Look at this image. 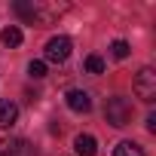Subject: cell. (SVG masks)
Segmentation results:
<instances>
[{
    "label": "cell",
    "instance_id": "cell-1",
    "mask_svg": "<svg viewBox=\"0 0 156 156\" xmlns=\"http://www.w3.org/2000/svg\"><path fill=\"white\" fill-rule=\"evenodd\" d=\"M132 101L129 98H122V95H113V98H107V107H104V119L113 126V129H122V126H129L132 122Z\"/></svg>",
    "mask_w": 156,
    "mask_h": 156
},
{
    "label": "cell",
    "instance_id": "cell-2",
    "mask_svg": "<svg viewBox=\"0 0 156 156\" xmlns=\"http://www.w3.org/2000/svg\"><path fill=\"white\" fill-rule=\"evenodd\" d=\"M135 95L147 104L156 101V70L153 67H141L138 76H135Z\"/></svg>",
    "mask_w": 156,
    "mask_h": 156
},
{
    "label": "cell",
    "instance_id": "cell-3",
    "mask_svg": "<svg viewBox=\"0 0 156 156\" xmlns=\"http://www.w3.org/2000/svg\"><path fill=\"white\" fill-rule=\"evenodd\" d=\"M43 55H46V61H52V64L67 61V55H70V40H67V37H52V40L46 43Z\"/></svg>",
    "mask_w": 156,
    "mask_h": 156
},
{
    "label": "cell",
    "instance_id": "cell-4",
    "mask_svg": "<svg viewBox=\"0 0 156 156\" xmlns=\"http://www.w3.org/2000/svg\"><path fill=\"white\" fill-rule=\"evenodd\" d=\"M0 156H34V147L25 138H9L0 141Z\"/></svg>",
    "mask_w": 156,
    "mask_h": 156
},
{
    "label": "cell",
    "instance_id": "cell-5",
    "mask_svg": "<svg viewBox=\"0 0 156 156\" xmlns=\"http://www.w3.org/2000/svg\"><path fill=\"white\" fill-rule=\"evenodd\" d=\"M67 107L73 113H89L92 110V95L83 92V89H73V92H67Z\"/></svg>",
    "mask_w": 156,
    "mask_h": 156
},
{
    "label": "cell",
    "instance_id": "cell-6",
    "mask_svg": "<svg viewBox=\"0 0 156 156\" xmlns=\"http://www.w3.org/2000/svg\"><path fill=\"white\" fill-rule=\"evenodd\" d=\"M73 150H76V156H95L98 153V141L92 135H76L73 138Z\"/></svg>",
    "mask_w": 156,
    "mask_h": 156
},
{
    "label": "cell",
    "instance_id": "cell-7",
    "mask_svg": "<svg viewBox=\"0 0 156 156\" xmlns=\"http://www.w3.org/2000/svg\"><path fill=\"white\" fill-rule=\"evenodd\" d=\"M19 119V104L16 101H0V129H9Z\"/></svg>",
    "mask_w": 156,
    "mask_h": 156
},
{
    "label": "cell",
    "instance_id": "cell-8",
    "mask_svg": "<svg viewBox=\"0 0 156 156\" xmlns=\"http://www.w3.org/2000/svg\"><path fill=\"white\" fill-rule=\"evenodd\" d=\"M113 156H144V147L135 144V141H119L116 150H113Z\"/></svg>",
    "mask_w": 156,
    "mask_h": 156
},
{
    "label": "cell",
    "instance_id": "cell-9",
    "mask_svg": "<svg viewBox=\"0 0 156 156\" xmlns=\"http://www.w3.org/2000/svg\"><path fill=\"white\" fill-rule=\"evenodd\" d=\"M0 37H3L6 46H22V28H16V25H6Z\"/></svg>",
    "mask_w": 156,
    "mask_h": 156
},
{
    "label": "cell",
    "instance_id": "cell-10",
    "mask_svg": "<svg viewBox=\"0 0 156 156\" xmlns=\"http://www.w3.org/2000/svg\"><path fill=\"white\" fill-rule=\"evenodd\" d=\"M86 70L89 73H104V58L101 55H89L86 58Z\"/></svg>",
    "mask_w": 156,
    "mask_h": 156
},
{
    "label": "cell",
    "instance_id": "cell-11",
    "mask_svg": "<svg viewBox=\"0 0 156 156\" xmlns=\"http://www.w3.org/2000/svg\"><path fill=\"white\" fill-rule=\"evenodd\" d=\"M110 52H113L116 58H129V52H132V49H129V43H126V40H113Z\"/></svg>",
    "mask_w": 156,
    "mask_h": 156
},
{
    "label": "cell",
    "instance_id": "cell-12",
    "mask_svg": "<svg viewBox=\"0 0 156 156\" xmlns=\"http://www.w3.org/2000/svg\"><path fill=\"white\" fill-rule=\"evenodd\" d=\"M28 73L34 76V80H40V76H46V61H31V64H28Z\"/></svg>",
    "mask_w": 156,
    "mask_h": 156
},
{
    "label": "cell",
    "instance_id": "cell-13",
    "mask_svg": "<svg viewBox=\"0 0 156 156\" xmlns=\"http://www.w3.org/2000/svg\"><path fill=\"white\" fill-rule=\"evenodd\" d=\"M16 12H19L22 19H28V22H34V19H37V9H34V6H28V3H16Z\"/></svg>",
    "mask_w": 156,
    "mask_h": 156
},
{
    "label": "cell",
    "instance_id": "cell-14",
    "mask_svg": "<svg viewBox=\"0 0 156 156\" xmlns=\"http://www.w3.org/2000/svg\"><path fill=\"white\" fill-rule=\"evenodd\" d=\"M147 129H150V132H156V113H150V116H147Z\"/></svg>",
    "mask_w": 156,
    "mask_h": 156
}]
</instances>
